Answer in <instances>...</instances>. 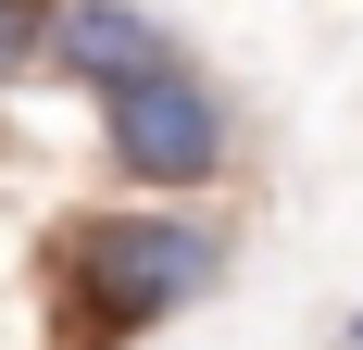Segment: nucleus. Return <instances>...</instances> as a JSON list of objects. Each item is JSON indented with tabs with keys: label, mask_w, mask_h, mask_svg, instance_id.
Returning a JSON list of instances; mask_svg holds the SVG:
<instances>
[{
	"label": "nucleus",
	"mask_w": 363,
	"mask_h": 350,
	"mask_svg": "<svg viewBox=\"0 0 363 350\" xmlns=\"http://www.w3.org/2000/svg\"><path fill=\"white\" fill-rule=\"evenodd\" d=\"M38 75V0H0V88Z\"/></svg>",
	"instance_id": "20e7f679"
},
{
	"label": "nucleus",
	"mask_w": 363,
	"mask_h": 350,
	"mask_svg": "<svg viewBox=\"0 0 363 350\" xmlns=\"http://www.w3.org/2000/svg\"><path fill=\"white\" fill-rule=\"evenodd\" d=\"M338 350H363V313H351V325H338Z\"/></svg>",
	"instance_id": "39448f33"
},
{
	"label": "nucleus",
	"mask_w": 363,
	"mask_h": 350,
	"mask_svg": "<svg viewBox=\"0 0 363 350\" xmlns=\"http://www.w3.org/2000/svg\"><path fill=\"white\" fill-rule=\"evenodd\" d=\"M38 63L75 75V88H125V75L176 63V26L138 0H38Z\"/></svg>",
	"instance_id": "7ed1b4c3"
},
{
	"label": "nucleus",
	"mask_w": 363,
	"mask_h": 350,
	"mask_svg": "<svg viewBox=\"0 0 363 350\" xmlns=\"http://www.w3.org/2000/svg\"><path fill=\"white\" fill-rule=\"evenodd\" d=\"M101 163L138 201H213L225 175H238V101L176 50V63L101 88Z\"/></svg>",
	"instance_id": "f03ea898"
},
{
	"label": "nucleus",
	"mask_w": 363,
	"mask_h": 350,
	"mask_svg": "<svg viewBox=\"0 0 363 350\" xmlns=\"http://www.w3.org/2000/svg\"><path fill=\"white\" fill-rule=\"evenodd\" d=\"M225 263H238V238H225L213 213H88L63 250H50V300H63V338L113 350V338H150V325L201 313L225 288Z\"/></svg>",
	"instance_id": "f257e3e1"
}]
</instances>
